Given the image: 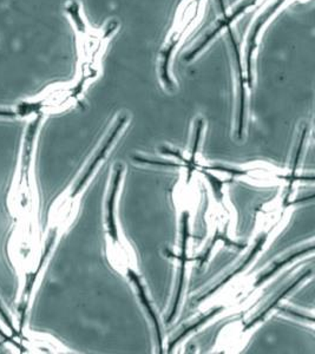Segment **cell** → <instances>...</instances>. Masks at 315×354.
Wrapping results in <instances>:
<instances>
[{
    "mask_svg": "<svg viewBox=\"0 0 315 354\" xmlns=\"http://www.w3.org/2000/svg\"><path fill=\"white\" fill-rule=\"evenodd\" d=\"M122 174H123V165H116L115 167V171H113V183H111V188H110L109 194H108V200H106V218H105V223H106L108 233H109L110 236H111V239L115 242L118 240L117 225H116V220H115V203H116L118 188H120V185H121Z\"/></svg>",
    "mask_w": 315,
    "mask_h": 354,
    "instance_id": "6",
    "label": "cell"
},
{
    "mask_svg": "<svg viewBox=\"0 0 315 354\" xmlns=\"http://www.w3.org/2000/svg\"><path fill=\"white\" fill-rule=\"evenodd\" d=\"M218 240H221V241L225 242L226 245H233V247L238 248V250H243V248H246V245H241V243H238V242L231 241V239L227 238L225 234H220V230H216L214 239H213V241L210 242V245H208V248H207L204 254H203V255H200V257L196 258V260H200V267H202V266L208 261L210 253H211V250L214 248V245L218 243Z\"/></svg>",
    "mask_w": 315,
    "mask_h": 354,
    "instance_id": "13",
    "label": "cell"
},
{
    "mask_svg": "<svg viewBox=\"0 0 315 354\" xmlns=\"http://www.w3.org/2000/svg\"><path fill=\"white\" fill-rule=\"evenodd\" d=\"M202 173L204 174L207 178L209 180L210 185H211L213 189H214V194L216 198H218V201H220V200H222V188L223 185H225L226 182L221 181V180H218V177L210 175L209 173H207L206 170H202Z\"/></svg>",
    "mask_w": 315,
    "mask_h": 354,
    "instance_id": "15",
    "label": "cell"
},
{
    "mask_svg": "<svg viewBox=\"0 0 315 354\" xmlns=\"http://www.w3.org/2000/svg\"><path fill=\"white\" fill-rule=\"evenodd\" d=\"M128 277H129L130 281L133 282V286L136 287L137 290V295L140 300H141L142 305L144 307V310L149 314V318L151 319V322L154 324L155 330H156V335H158V346L162 352V335L161 330H160V325H158V315L155 313L154 308L150 305L149 300L146 294V288L142 285L141 279L138 277L137 274L135 273L133 270H128Z\"/></svg>",
    "mask_w": 315,
    "mask_h": 354,
    "instance_id": "8",
    "label": "cell"
},
{
    "mask_svg": "<svg viewBox=\"0 0 315 354\" xmlns=\"http://www.w3.org/2000/svg\"><path fill=\"white\" fill-rule=\"evenodd\" d=\"M188 213L183 214L182 218V254L181 255H175V254L169 253V257L171 258L178 259L181 261V268H180V278H178V288L176 292V299H175L174 307L170 312L169 318L166 320V322H173V319L176 315V310L178 308V304H180V299H181V294H182L183 290V281H184V273H186V263L188 261H194L195 259H190L187 257V241H188Z\"/></svg>",
    "mask_w": 315,
    "mask_h": 354,
    "instance_id": "7",
    "label": "cell"
},
{
    "mask_svg": "<svg viewBox=\"0 0 315 354\" xmlns=\"http://www.w3.org/2000/svg\"><path fill=\"white\" fill-rule=\"evenodd\" d=\"M267 0H236L234 4L222 8V12L218 15L204 35L187 51L184 59L189 63L198 59L210 48V45L214 44L218 37L226 35L229 30H234L235 25L238 24L240 19H242L248 13L254 12L256 8H259Z\"/></svg>",
    "mask_w": 315,
    "mask_h": 354,
    "instance_id": "4",
    "label": "cell"
},
{
    "mask_svg": "<svg viewBox=\"0 0 315 354\" xmlns=\"http://www.w3.org/2000/svg\"><path fill=\"white\" fill-rule=\"evenodd\" d=\"M204 125H206V122L203 120L202 117H198V120L195 121V127H194V145H193V153H191V157H190L189 160H188V163H187V169H188V180L187 181H190V177H191V174L194 170H196V161H195V158H196V153H198V145H200V141H201V136H202L203 129H204Z\"/></svg>",
    "mask_w": 315,
    "mask_h": 354,
    "instance_id": "12",
    "label": "cell"
},
{
    "mask_svg": "<svg viewBox=\"0 0 315 354\" xmlns=\"http://www.w3.org/2000/svg\"><path fill=\"white\" fill-rule=\"evenodd\" d=\"M209 0H181L175 11L174 18L162 43L156 62L158 81L163 88L174 93L178 88L173 66L187 39L202 21Z\"/></svg>",
    "mask_w": 315,
    "mask_h": 354,
    "instance_id": "3",
    "label": "cell"
},
{
    "mask_svg": "<svg viewBox=\"0 0 315 354\" xmlns=\"http://www.w3.org/2000/svg\"><path fill=\"white\" fill-rule=\"evenodd\" d=\"M299 1L307 0H267L266 3L255 10L254 17L243 33L242 41H238L234 30L226 32L236 83V133L238 138L242 137L246 120L247 96L248 91L251 93L254 88L258 57L263 37L280 13Z\"/></svg>",
    "mask_w": 315,
    "mask_h": 354,
    "instance_id": "1",
    "label": "cell"
},
{
    "mask_svg": "<svg viewBox=\"0 0 315 354\" xmlns=\"http://www.w3.org/2000/svg\"><path fill=\"white\" fill-rule=\"evenodd\" d=\"M267 240V234H263V235H261L258 240H256V243H255L254 247H253V250H251V253L248 254V257H247L245 260H243L242 263H241V266L238 267V268H236V270L233 272V273L229 274L228 277H227L225 280H222V281L220 282L218 285H216V286L213 288V290H208L204 295H202L201 298L198 299V302L203 301V300H206L208 297H210L211 294H214L216 290L220 288V287L223 286V285H226L227 282L229 281L231 279L234 278L235 275H238V273H241L245 268H246L247 266L249 265L251 263V260L255 258V255L256 254L259 253L260 250H262L263 245H265V242H266Z\"/></svg>",
    "mask_w": 315,
    "mask_h": 354,
    "instance_id": "9",
    "label": "cell"
},
{
    "mask_svg": "<svg viewBox=\"0 0 315 354\" xmlns=\"http://www.w3.org/2000/svg\"><path fill=\"white\" fill-rule=\"evenodd\" d=\"M222 310L223 307H218L216 310H213V312H210V313L207 314V315H204V317H203L202 319H200V320H198V322H195V324H193L191 326H189L188 327V328H186V330H184V332H182V334H181V335H180V337H178V338L176 339V340H175L174 342H171V344H170L169 350H173V347H174L175 345H176V344H178V342H180V340H181V339L184 338L187 334L190 333V332H194V330H198V327L201 326V325H203L204 322H208L209 319L213 318V317H214V315H216V314H218V312H220V310Z\"/></svg>",
    "mask_w": 315,
    "mask_h": 354,
    "instance_id": "14",
    "label": "cell"
},
{
    "mask_svg": "<svg viewBox=\"0 0 315 354\" xmlns=\"http://www.w3.org/2000/svg\"><path fill=\"white\" fill-rule=\"evenodd\" d=\"M311 274L312 270H309L308 273L303 274V275H301L300 278L296 279V280H295V281L293 282L292 285H289V286H288L286 290H283V292H281V293H280L279 295L275 298L274 301L271 302V305L267 307L266 310H263L262 313L260 314V315H258L256 318L253 319V320H251V322H249V324H248L246 327H245V330H248L249 328H251V327L255 326L258 322H262L263 319L266 318L267 314L269 313V312H271L273 308H275V307L278 306V305H279V302L281 301V300H283V299L285 298L286 295H288L289 292H292V290H294L295 287L298 286L300 282L303 281V279L308 278Z\"/></svg>",
    "mask_w": 315,
    "mask_h": 354,
    "instance_id": "10",
    "label": "cell"
},
{
    "mask_svg": "<svg viewBox=\"0 0 315 354\" xmlns=\"http://www.w3.org/2000/svg\"><path fill=\"white\" fill-rule=\"evenodd\" d=\"M128 122H129V115H128V113H121V115L116 118V121L113 123V128L110 129L109 133L105 136L104 141L102 142L99 149L97 150V153H96V155L93 156V160L90 162L89 167H88V169L85 170L84 175L82 176V180L79 181V183H78L77 187H76L73 196L83 188L85 182L89 180V177L93 175V170L96 169L98 163L104 160L105 155L109 151L111 145H113V142L117 138L118 135L121 133L122 130L124 129V127L128 124Z\"/></svg>",
    "mask_w": 315,
    "mask_h": 354,
    "instance_id": "5",
    "label": "cell"
},
{
    "mask_svg": "<svg viewBox=\"0 0 315 354\" xmlns=\"http://www.w3.org/2000/svg\"><path fill=\"white\" fill-rule=\"evenodd\" d=\"M64 12L73 26L77 50V70L73 82L84 93L86 88L101 76L105 55L113 38L120 32L121 23L117 19H110L102 26H95L78 0H68Z\"/></svg>",
    "mask_w": 315,
    "mask_h": 354,
    "instance_id": "2",
    "label": "cell"
},
{
    "mask_svg": "<svg viewBox=\"0 0 315 354\" xmlns=\"http://www.w3.org/2000/svg\"><path fill=\"white\" fill-rule=\"evenodd\" d=\"M308 250H313V247H311L309 250H299V252H294V253L291 254V255H287L286 258L283 259L281 261L273 262L269 268H267V270H265V272L260 274L259 278L256 279V281H255V287L262 285L263 282L267 281V280L271 278V277H273L278 270H281L283 266L287 265L289 262L293 261L294 259L299 258V257H301L303 254L307 253Z\"/></svg>",
    "mask_w": 315,
    "mask_h": 354,
    "instance_id": "11",
    "label": "cell"
}]
</instances>
